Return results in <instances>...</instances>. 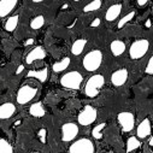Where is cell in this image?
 <instances>
[{
  "instance_id": "ba28073f",
  "label": "cell",
  "mask_w": 153,
  "mask_h": 153,
  "mask_svg": "<svg viewBox=\"0 0 153 153\" xmlns=\"http://www.w3.org/2000/svg\"><path fill=\"white\" fill-rule=\"evenodd\" d=\"M117 121L120 123L122 131H124V133L131 131L135 127V117L131 112H128V111L120 112L117 116Z\"/></svg>"
},
{
  "instance_id": "4fadbf2b",
  "label": "cell",
  "mask_w": 153,
  "mask_h": 153,
  "mask_svg": "<svg viewBox=\"0 0 153 153\" xmlns=\"http://www.w3.org/2000/svg\"><path fill=\"white\" fill-rule=\"evenodd\" d=\"M16 112V106L12 102H5L0 106V118L1 120H7L11 118Z\"/></svg>"
},
{
  "instance_id": "d590c367",
  "label": "cell",
  "mask_w": 153,
  "mask_h": 153,
  "mask_svg": "<svg viewBox=\"0 0 153 153\" xmlns=\"http://www.w3.org/2000/svg\"><path fill=\"white\" fill-rule=\"evenodd\" d=\"M104 153H112V152H104Z\"/></svg>"
},
{
  "instance_id": "1f68e13d",
  "label": "cell",
  "mask_w": 153,
  "mask_h": 153,
  "mask_svg": "<svg viewBox=\"0 0 153 153\" xmlns=\"http://www.w3.org/2000/svg\"><path fill=\"white\" fill-rule=\"evenodd\" d=\"M137 4H139L140 6H142V5L147 4V0H139V1H137Z\"/></svg>"
},
{
  "instance_id": "e575fe53",
  "label": "cell",
  "mask_w": 153,
  "mask_h": 153,
  "mask_svg": "<svg viewBox=\"0 0 153 153\" xmlns=\"http://www.w3.org/2000/svg\"><path fill=\"white\" fill-rule=\"evenodd\" d=\"M149 25H151V21L148 19V21L146 22V27H148V28H149Z\"/></svg>"
},
{
  "instance_id": "d4e9b609",
  "label": "cell",
  "mask_w": 153,
  "mask_h": 153,
  "mask_svg": "<svg viewBox=\"0 0 153 153\" xmlns=\"http://www.w3.org/2000/svg\"><path fill=\"white\" fill-rule=\"evenodd\" d=\"M101 0H94V1L87 4L85 7H83V11L85 12H92V11H97L101 7Z\"/></svg>"
},
{
  "instance_id": "8d00e7d4",
  "label": "cell",
  "mask_w": 153,
  "mask_h": 153,
  "mask_svg": "<svg viewBox=\"0 0 153 153\" xmlns=\"http://www.w3.org/2000/svg\"><path fill=\"white\" fill-rule=\"evenodd\" d=\"M34 153H41V152H34Z\"/></svg>"
},
{
  "instance_id": "e0dca14e",
  "label": "cell",
  "mask_w": 153,
  "mask_h": 153,
  "mask_svg": "<svg viewBox=\"0 0 153 153\" xmlns=\"http://www.w3.org/2000/svg\"><path fill=\"white\" fill-rule=\"evenodd\" d=\"M27 77H34V79H37L40 82H45L48 77V70H47V68H45L42 70H39V71L31 70L27 74Z\"/></svg>"
},
{
  "instance_id": "9c48e42d",
  "label": "cell",
  "mask_w": 153,
  "mask_h": 153,
  "mask_svg": "<svg viewBox=\"0 0 153 153\" xmlns=\"http://www.w3.org/2000/svg\"><path fill=\"white\" fill-rule=\"evenodd\" d=\"M79 135V127L75 123H65L62 127V140L64 142H70Z\"/></svg>"
},
{
  "instance_id": "4316f807",
  "label": "cell",
  "mask_w": 153,
  "mask_h": 153,
  "mask_svg": "<svg viewBox=\"0 0 153 153\" xmlns=\"http://www.w3.org/2000/svg\"><path fill=\"white\" fill-rule=\"evenodd\" d=\"M134 16H135V12H134V11H133V12H129L128 15H126V16L120 21V23H118L117 28H118V29H122V28H123L128 22H130V21L134 18Z\"/></svg>"
},
{
  "instance_id": "83f0119b",
  "label": "cell",
  "mask_w": 153,
  "mask_h": 153,
  "mask_svg": "<svg viewBox=\"0 0 153 153\" xmlns=\"http://www.w3.org/2000/svg\"><path fill=\"white\" fill-rule=\"evenodd\" d=\"M146 74H149V75H153V56L149 58L147 65H146Z\"/></svg>"
},
{
  "instance_id": "d6a6232c",
  "label": "cell",
  "mask_w": 153,
  "mask_h": 153,
  "mask_svg": "<svg viewBox=\"0 0 153 153\" xmlns=\"http://www.w3.org/2000/svg\"><path fill=\"white\" fill-rule=\"evenodd\" d=\"M148 145H149V146L153 148V135L151 136V139H149V141H148Z\"/></svg>"
},
{
  "instance_id": "5bb4252c",
  "label": "cell",
  "mask_w": 153,
  "mask_h": 153,
  "mask_svg": "<svg viewBox=\"0 0 153 153\" xmlns=\"http://www.w3.org/2000/svg\"><path fill=\"white\" fill-rule=\"evenodd\" d=\"M17 5V0H1L0 1V17L7 16Z\"/></svg>"
},
{
  "instance_id": "603a6c76",
  "label": "cell",
  "mask_w": 153,
  "mask_h": 153,
  "mask_svg": "<svg viewBox=\"0 0 153 153\" xmlns=\"http://www.w3.org/2000/svg\"><path fill=\"white\" fill-rule=\"evenodd\" d=\"M45 24V18L44 16H37L35 17L34 19H31L30 22V28L34 29V30H37V29H40L41 27H44Z\"/></svg>"
},
{
  "instance_id": "8fae6325",
  "label": "cell",
  "mask_w": 153,
  "mask_h": 153,
  "mask_svg": "<svg viewBox=\"0 0 153 153\" xmlns=\"http://www.w3.org/2000/svg\"><path fill=\"white\" fill-rule=\"evenodd\" d=\"M46 57V52L41 46H36L34 47L25 57V62L27 64H33L35 60H41Z\"/></svg>"
},
{
  "instance_id": "4dcf8cb0",
  "label": "cell",
  "mask_w": 153,
  "mask_h": 153,
  "mask_svg": "<svg viewBox=\"0 0 153 153\" xmlns=\"http://www.w3.org/2000/svg\"><path fill=\"white\" fill-rule=\"evenodd\" d=\"M23 70H24V65H19V66H18V69L16 70V74H17V75H19Z\"/></svg>"
},
{
  "instance_id": "836d02e7",
  "label": "cell",
  "mask_w": 153,
  "mask_h": 153,
  "mask_svg": "<svg viewBox=\"0 0 153 153\" xmlns=\"http://www.w3.org/2000/svg\"><path fill=\"white\" fill-rule=\"evenodd\" d=\"M33 42H34V40H33V39H29V40H27V41H25V45L28 46V45H31Z\"/></svg>"
},
{
  "instance_id": "5b68a950",
  "label": "cell",
  "mask_w": 153,
  "mask_h": 153,
  "mask_svg": "<svg viewBox=\"0 0 153 153\" xmlns=\"http://www.w3.org/2000/svg\"><path fill=\"white\" fill-rule=\"evenodd\" d=\"M98 117V112H97V108H94L93 106L91 105H87L85 106L81 112L79 113V116H77V122L81 124V126H91L92 123L95 122Z\"/></svg>"
},
{
  "instance_id": "ffe728a7",
  "label": "cell",
  "mask_w": 153,
  "mask_h": 153,
  "mask_svg": "<svg viewBox=\"0 0 153 153\" xmlns=\"http://www.w3.org/2000/svg\"><path fill=\"white\" fill-rule=\"evenodd\" d=\"M29 113L31 114V116H34V117H44L46 112H45L41 102H35V104H33L30 106Z\"/></svg>"
},
{
  "instance_id": "7a4b0ae2",
  "label": "cell",
  "mask_w": 153,
  "mask_h": 153,
  "mask_svg": "<svg viewBox=\"0 0 153 153\" xmlns=\"http://www.w3.org/2000/svg\"><path fill=\"white\" fill-rule=\"evenodd\" d=\"M102 63V53L101 51L99 50H93L91 52H88L83 60H82V64H83V68L86 71L88 72H93V71H97L100 65Z\"/></svg>"
},
{
  "instance_id": "7c38bea8",
  "label": "cell",
  "mask_w": 153,
  "mask_h": 153,
  "mask_svg": "<svg viewBox=\"0 0 153 153\" xmlns=\"http://www.w3.org/2000/svg\"><path fill=\"white\" fill-rule=\"evenodd\" d=\"M151 122L148 118H145L139 126H137V129H136V136L137 139H146L151 135Z\"/></svg>"
},
{
  "instance_id": "cb8c5ba5",
  "label": "cell",
  "mask_w": 153,
  "mask_h": 153,
  "mask_svg": "<svg viewBox=\"0 0 153 153\" xmlns=\"http://www.w3.org/2000/svg\"><path fill=\"white\" fill-rule=\"evenodd\" d=\"M105 127H106V123H99L98 126H95L93 128V130H92L93 137L97 139V140H100L102 137V130H104Z\"/></svg>"
},
{
  "instance_id": "30bf717a",
  "label": "cell",
  "mask_w": 153,
  "mask_h": 153,
  "mask_svg": "<svg viewBox=\"0 0 153 153\" xmlns=\"http://www.w3.org/2000/svg\"><path fill=\"white\" fill-rule=\"evenodd\" d=\"M128 70L127 69H118L116 71H113L112 75H111V82L113 86H116V87H121L123 86L127 80H128Z\"/></svg>"
},
{
  "instance_id": "6da1fadb",
  "label": "cell",
  "mask_w": 153,
  "mask_h": 153,
  "mask_svg": "<svg viewBox=\"0 0 153 153\" xmlns=\"http://www.w3.org/2000/svg\"><path fill=\"white\" fill-rule=\"evenodd\" d=\"M105 85V77L102 75H93L88 79L85 86V94L88 98H95Z\"/></svg>"
},
{
  "instance_id": "d6986e66",
  "label": "cell",
  "mask_w": 153,
  "mask_h": 153,
  "mask_svg": "<svg viewBox=\"0 0 153 153\" xmlns=\"http://www.w3.org/2000/svg\"><path fill=\"white\" fill-rule=\"evenodd\" d=\"M18 21H19L18 15H13V16L9 17L7 21H6L5 24H4V29H5L6 31H9V33H12V31L17 28V25H18Z\"/></svg>"
},
{
  "instance_id": "f1b7e54d",
  "label": "cell",
  "mask_w": 153,
  "mask_h": 153,
  "mask_svg": "<svg viewBox=\"0 0 153 153\" xmlns=\"http://www.w3.org/2000/svg\"><path fill=\"white\" fill-rule=\"evenodd\" d=\"M39 137H40L41 142H45V141H46V129H40V131H39Z\"/></svg>"
},
{
  "instance_id": "52a82bcc",
  "label": "cell",
  "mask_w": 153,
  "mask_h": 153,
  "mask_svg": "<svg viewBox=\"0 0 153 153\" xmlns=\"http://www.w3.org/2000/svg\"><path fill=\"white\" fill-rule=\"evenodd\" d=\"M94 143L89 139H80L71 143L69 153H94Z\"/></svg>"
},
{
  "instance_id": "44dd1931",
  "label": "cell",
  "mask_w": 153,
  "mask_h": 153,
  "mask_svg": "<svg viewBox=\"0 0 153 153\" xmlns=\"http://www.w3.org/2000/svg\"><path fill=\"white\" fill-rule=\"evenodd\" d=\"M70 58L69 57H65V58H63L62 60H59V62H56L54 64H53V71L54 72H62V71H64L65 69H68V66L70 65Z\"/></svg>"
},
{
  "instance_id": "7402d4cb",
  "label": "cell",
  "mask_w": 153,
  "mask_h": 153,
  "mask_svg": "<svg viewBox=\"0 0 153 153\" xmlns=\"http://www.w3.org/2000/svg\"><path fill=\"white\" fill-rule=\"evenodd\" d=\"M140 145H141V142L139 141L137 137H135V136L129 137V139L127 140V152L129 153V152H133V151L137 149V148L140 147Z\"/></svg>"
},
{
  "instance_id": "2e32d148",
  "label": "cell",
  "mask_w": 153,
  "mask_h": 153,
  "mask_svg": "<svg viewBox=\"0 0 153 153\" xmlns=\"http://www.w3.org/2000/svg\"><path fill=\"white\" fill-rule=\"evenodd\" d=\"M110 50L114 57H120L126 52V44L121 40H113L110 45Z\"/></svg>"
},
{
  "instance_id": "8992f818",
  "label": "cell",
  "mask_w": 153,
  "mask_h": 153,
  "mask_svg": "<svg viewBox=\"0 0 153 153\" xmlns=\"http://www.w3.org/2000/svg\"><path fill=\"white\" fill-rule=\"evenodd\" d=\"M37 94V88L24 85L22 86L18 91H17V95H16V100L17 104L19 105H25L28 102H30Z\"/></svg>"
},
{
  "instance_id": "277c9868",
  "label": "cell",
  "mask_w": 153,
  "mask_h": 153,
  "mask_svg": "<svg viewBox=\"0 0 153 153\" xmlns=\"http://www.w3.org/2000/svg\"><path fill=\"white\" fill-rule=\"evenodd\" d=\"M148 50H149V41L148 40H146V39L136 40L130 45L129 57L131 59H134V60L140 59L148 52Z\"/></svg>"
},
{
  "instance_id": "3957f363",
  "label": "cell",
  "mask_w": 153,
  "mask_h": 153,
  "mask_svg": "<svg viewBox=\"0 0 153 153\" xmlns=\"http://www.w3.org/2000/svg\"><path fill=\"white\" fill-rule=\"evenodd\" d=\"M82 81H83V77L79 71H69V72H66L65 75L62 76L60 85L64 88L77 91V89H80V87L82 85Z\"/></svg>"
},
{
  "instance_id": "ac0fdd59",
  "label": "cell",
  "mask_w": 153,
  "mask_h": 153,
  "mask_svg": "<svg viewBox=\"0 0 153 153\" xmlns=\"http://www.w3.org/2000/svg\"><path fill=\"white\" fill-rule=\"evenodd\" d=\"M86 45H87V40L86 39H79V40H76L72 44V46H71V53L74 56H80L83 52Z\"/></svg>"
},
{
  "instance_id": "f546056e",
  "label": "cell",
  "mask_w": 153,
  "mask_h": 153,
  "mask_svg": "<svg viewBox=\"0 0 153 153\" xmlns=\"http://www.w3.org/2000/svg\"><path fill=\"white\" fill-rule=\"evenodd\" d=\"M100 23H101V21H100L99 18H95V19L91 23V27H92V28H97V27H99V25H100Z\"/></svg>"
},
{
  "instance_id": "9a60e30c",
  "label": "cell",
  "mask_w": 153,
  "mask_h": 153,
  "mask_svg": "<svg viewBox=\"0 0 153 153\" xmlns=\"http://www.w3.org/2000/svg\"><path fill=\"white\" fill-rule=\"evenodd\" d=\"M121 11H122V5L121 4H114V5H111L106 13H105V18L107 22H112L114 19H117V17L121 15Z\"/></svg>"
},
{
  "instance_id": "484cf974",
  "label": "cell",
  "mask_w": 153,
  "mask_h": 153,
  "mask_svg": "<svg viewBox=\"0 0 153 153\" xmlns=\"http://www.w3.org/2000/svg\"><path fill=\"white\" fill-rule=\"evenodd\" d=\"M0 153H13V148L11 143L5 139L0 140Z\"/></svg>"
}]
</instances>
